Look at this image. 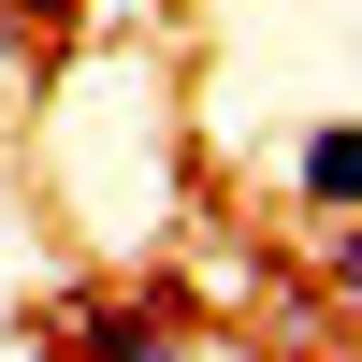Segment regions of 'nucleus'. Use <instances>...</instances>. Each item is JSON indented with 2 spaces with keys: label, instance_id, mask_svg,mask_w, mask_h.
<instances>
[{
  "label": "nucleus",
  "instance_id": "nucleus-2",
  "mask_svg": "<svg viewBox=\"0 0 362 362\" xmlns=\"http://www.w3.org/2000/svg\"><path fill=\"white\" fill-rule=\"evenodd\" d=\"M58 348H73V362H189V348H203V319L174 305V290H87Z\"/></svg>",
  "mask_w": 362,
  "mask_h": 362
},
{
  "label": "nucleus",
  "instance_id": "nucleus-1",
  "mask_svg": "<svg viewBox=\"0 0 362 362\" xmlns=\"http://www.w3.org/2000/svg\"><path fill=\"white\" fill-rule=\"evenodd\" d=\"M276 189H290L305 232H348V218H362V116H348V102H319L305 131L276 145Z\"/></svg>",
  "mask_w": 362,
  "mask_h": 362
}]
</instances>
